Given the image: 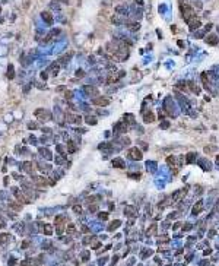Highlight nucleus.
<instances>
[{
  "label": "nucleus",
  "mask_w": 219,
  "mask_h": 266,
  "mask_svg": "<svg viewBox=\"0 0 219 266\" xmlns=\"http://www.w3.org/2000/svg\"><path fill=\"white\" fill-rule=\"evenodd\" d=\"M181 15H183V18L186 19L187 22H190L194 16H196V12L193 7H190V6H183L181 7Z\"/></svg>",
  "instance_id": "obj_1"
},
{
  "label": "nucleus",
  "mask_w": 219,
  "mask_h": 266,
  "mask_svg": "<svg viewBox=\"0 0 219 266\" xmlns=\"http://www.w3.org/2000/svg\"><path fill=\"white\" fill-rule=\"evenodd\" d=\"M35 117H37L38 120H41V122H48V120L51 119V114H50L48 110L38 108V110H35Z\"/></svg>",
  "instance_id": "obj_2"
},
{
  "label": "nucleus",
  "mask_w": 219,
  "mask_h": 266,
  "mask_svg": "<svg viewBox=\"0 0 219 266\" xmlns=\"http://www.w3.org/2000/svg\"><path fill=\"white\" fill-rule=\"evenodd\" d=\"M32 181L34 183H37L38 186H45V184H53V181L51 180H47V178H44V177H41V176H34L32 177Z\"/></svg>",
  "instance_id": "obj_3"
},
{
  "label": "nucleus",
  "mask_w": 219,
  "mask_h": 266,
  "mask_svg": "<svg viewBox=\"0 0 219 266\" xmlns=\"http://www.w3.org/2000/svg\"><path fill=\"white\" fill-rule=\"evenodd\" d=\"M129 156H131L133 159H142V152L140 151H137L136 148H131V149H129Z\"/></svg>",
  "instance_id": "obj_4"
},
{
  "label": "nucleus",
  "mask_w": 219,
  "mask_h": 266,
  "mask_svg": "<svg viewBox=\"0 0 219 266\" xmlns=\"http://www.w3.org/2000/svg\"><path fill=\"white\" fill-rule=\"evenodd\" d=\"M40 227H41V231H43V233L45 234V235H51V233H53V228H51V225L40 222Z\"/></svg>",
  "instance_id": "obj_5"
},
{
  "label": "nucleus",
  "mask_w": 219,
  "mask_h": 266,
  "mask_svg": "<svg viewBox=\"0 0 219 266\" xmlns=\"http://www.w3.org/2000/svg\"><path fill=\"white\" fill-rule=\"evenodd\" d=\"M200 25H202V22H200L197 18H193V19L188 22V26H190V29H191V31H193V29H196V28H199Z\"/></svg>",
  "instance_id": "obj_6"
},
{
  "label": "nucleus",
  "mask_w": 219,
  "mask_h": 266,
  "mask_svg": "<svg viewBox=\"0 0 219 266\" xmlns=\"http://www.w3.org/2000/svg\"><path fill=\"white\" fill-rule=\"evenodd\" d=\"M85 94H86V95H92V97H94V95H98V91H97V88H94V86H85Z\"/></svg>",
  "instance_id": "obj_7"
},
{
  "label": "nucleus",
  "mask_w": 219,
  "mask_h": 266,
  "mask_svg": "<svg viewBox=\"0 0 219 266\" xmlns=\"http://www.w3.org/2000/svg\"><path fill=\"white\" fill-rule=\"evenodd\" d=\"M92 102H94L95 105H104V107H105V105H108L110 101L107 100V98H95Z\"/></svg>",
  "instance_id": "obj_8"
},
{
  "label": "nucleus",
  "mask_w": 219,
  "mask_h": 266,
  "mask_svg": "<svg viewBox=\"0 0 219 266\" xmlns=\"http://www.w3.org/2000/svg\"><path fill=\"white\" fill-rule=\"evenodd\" d=\"M206 41H208L210 45H216L218 44V37H216L215 34H212V35H209L208 38H206Z\"/></svg>",
  "instance_id": "obj_9"
},
{
  "label": "nucleus",
  "mask_w": 219,
  "mask_h": 266,
  "mask_svg": "<svg viewBox=\"0 0 219 266\" xmlns=\"http://www.w3.org/2000/svg\"><path fill=\"white\" fill-rule=\"evenodd\" d=\"M67 120H69V122H75V123H80V122H82L80 116H75V114H69V116H67Z\"/></svg>",
  "instance_id": "obj_10"
},
{
  "label": "nucleus",
  "mask_w": 219,
  "mask_h": 266,
  "mask_svg": "<svg viewBox=\"0 0 219 266\" xmlns=\"http://www.w3.org/2000/svg\"><path fill=\"white\" fill-rule=\"evenodd\" d=\"M143 120H145V123H152L153 120H155V116H153L152 113L149 111V113H146V114H145V117H143Z\"/></svg>",
  "instance_id": "obj_11"
},
{
  "label": "nucleus",
  "mask_w": 219,
  "mask_h": 266,
  "mask_svg": "<svg viewBox=\"0 0 219 266\" xmlns=\"http://www.w3.org/2000/svg\"><path fill=\"white\" fill-rule=\"evenodd\" d=\"M112 165L117 167V168H124V162H123V159H120V158H115V159L112 161Z\"/></svg>",
  "instance_id": "obj_12"
},
{
  "label": "nucleus",
  "mask_w": 219,
  "mask_h": 266,
  "mask_svg": "<svg viewBox=\"0 0 219 266\" xmlns=\"http://www.w3.org/2000/svg\"><path fill=\"white\" fill-rule=\"evenodd\" d=\"M202 205H203V202L199 200L196 205H194V208H193V213H199V212L202 211Z\"/></svg>",
  "instance_id": "obj_13"
},
{
  "label": "nucleus",
  "mask_w": 219,
  "mask_h": 266,
  "mask_svg": "<svg viewBox=\"0 0 219 266\" xmlns=\"http://www.w3.org/2000/svg\"><path fill=\"white\" fill-rule=\"evenodd\" d=\"M23 170H25L26 173H32V162H29V161L23 162Z\"/></svg>",
  "instance_id": "obj_14"
},
{
  "label": "nucleus",
  "mask_w": 219,
  "mask_h": 266,
  "mask_svg": "<svg viewBox=\"0 0 219 266\" xmlns=\"http://www.w3.org/2000/svg\"><path fill=\"white\" fill-rule=\"evenodd\" d=\"M43 18H44V19H45V21H47L48 23L53 22V18H51V15H50L48 12H43Z\"/></svg>",
  "instance_id": "obj_15"
},
{
  "label": "nucleus",
  "mask_w": 219,
  "mask_h": 266,
  "mask_svg": "<svg viewBox=\"0 0 219 266\" xmlns=\"http://www.w3.org/2000/svg\"><path fill=\"white\" fill-rule=\"evenodd\" d=\"M124 122H126V124H127V123L133 124V123H134V117H133L131 114H126V117H124Z\"/></svg>",
  "instance_id": "obj_16"
},
{
  "label": "nucleus",
  "mask_w": 219,
  "mask_h": 266,
  "mask_svg": "<svg viewBox=\"0 0 219 266\" xmlns=\"http://www.w3.org/2000/svg\"><path fill=\"white\" fill-rule=\"evenodd\" d=\"M9 238H10L9 234H1V235H0V241H1L3 244H6V241H7Z\"/></svg>",
  "instance_id": "obj_17"
},
{
  "label": "nucleus",
  "mask_w": 219,
  "mask_h": 266,
  "mask_svg": "<svg viewBox=\"0 0 219 266\" xmlns=\"http://www.w3.org/2000/svg\"><path fill=\"white\" fill-rule=\"evenodd\" d=\"M120 224H121L120 221H115V222H112V224H111V225H110V227H108V230H110V231H112V230H115V228H117V227H118Z\"/></svg>",
  "instance_id": "obj_18"
},
{
  "label": "nucleus",
  "mask_w": 219,
  "mask_h": 266,
  "mask_svg": "<svg viewBox=\"0 0 219 266\" xmlns=\"http://www.w3.org/2000/svg\"><path fill=\"white\" fill-rule=\"evenodd\" d=\"M215 149H216V146H206V148H205V152H206V154H212V152H215Z\"/></svg>",
  "instance_id": "obj_19"
},
{
  "label": "nucleus",
  "mask_w": 219,
  "mask_h": 266,
  "mask_svg": "<svg viewBox=\"0 0 219 266\" xmlns=\"http://www.w3.org/2000/svg\"><path fill=\"white\" fill-rule=\"evenodd\" d=\"M166 161H168V165H171V167L175 165V158H174V156H168V158H166Z\"/></svg>",
  "instance_id": "obj_20"
},
{
  "label": "nucleus",
  "mask_w": 219,
  "mask_h": 266,
  "mask_svg": "<svg viewBox=\"0 0 219 266\" xmlns=\"http://www.w3.org/2000/svg\"><path fill=\"white\" fill-rule=\"evenodd\" d=\"M188 86H190V89H191V91H193V92H199V91H197V86L196 85H194V82H191V80H190V82H188Z\"/></svg>",
  "instance_id": "obj_21"
},
{
  "label": "nucleus",
  "mask_w": 219,
  "mask_h": 266,
  "mask_svg": "<svg viewBox=\"0 0 219 266\" xmlns=\"http://www.w3.org/2000/svg\"><path fill=\"white\" fill-rule=\"evenodd\" d=\"M13 75H15L13 66H9V70H7V76H9V79H13Z\"/></svg>",
  "instance_id": "obj_22"
},
{
  "label": "nucleus",
  "mask_w": 219,
  "mask_h": 266,
  "mask_svg": "<svg viewBox=\"0 0 219 266\" xmlns=\"http://www.w3.org/2000/svg\"><path fill=\"white\" fill-rule=\"evenodd\" d=\"M124 213H126V215H133V213H134V209H133L131 206H129L127 209H124Z\"/></svg>",
  "instance_id": "obj_23"
},
{
  "label": "nucleus",
  "mask_w": 219,
  "mask_h": 266,
  "mask_svg": "<svg viewBox=\"0 0 219 266\" xmlns=\"http://www.w3.org/2000/svg\"><path fill=\"white\" fill-rule=\"evenodd\" d=\"M67 146H69V152H75L76 149H75V145L72 143V142H67Z\"/></svg>",
  "instance_id": "obj_24"
},
{
  "label": "nucleus",
  "mask_w": 219,
  "mask_h": 266,
  "mask_svg": "<svg viewBox=\"0 0 219 266\" xmlns=\"http://www.w3.org/2000/svg\"><path fill=\"white\" fill-rule=\"evenodd\" d=\"M99 218H101V219H107V218H108V213H107V212H101V213H99Z\"/></svg>",
  "instance_id": "obj_25"
},
{
  "label": "nucleus",
  "mask_w": 219,
  "mask_h": 266,
  "mask_svg": "<svg viewBox=\"0 0 219 266\" xmlns=\"http://www.w3.org/2000/svg\"><path fill=\"white\" fill-rule=\"evenodd\" d=\"M193 158H194V154H188V155H187V162H193V161H191Z\"/></svg>",
  "instance_id": "obj_26"
},
{
  "label": "nucleus",
  "mask_w": 219,
  "mask_h": 266,
  "mask_svg": "<svg viewBox=\"0 0 219 266\" xmlns=\"http://www.w3.org/2000/svg\"><path fill=\"white\" fill-rule=\"evenodd\" d=\"M130 29H139V23H134V25H127Z\"/></svg>",
  "instance_id": "obj_27"
},
{
  "label": "nucleus",
  "mask_w": 219,
  "mask_h": 266,
  "mask_svg": "<svg viewBox=\"0 0 219 266\" xmlns=\"http://www.w3.org/2000/svg\"><path fill=\"white\" fill-rule=\"evenodd\" d=\"M155 230H156V225H152V227H151V231H148V234H151V235L155 234Z\"/></svg>",
  "instance_id": "obj_28"
},
{
  "label": "nucleus",
  "mask_w": 219,
  "mask_h": 266,
  "mask_svg": "<svg viewBox=\"0 0 219 266\" xmlns=\"http://www.w3.org/2000/svg\"><path fill=\"white\" fill-rule=\"evenodd\" d=\"M10 206L15 209V211H19V209H21V206H19V205H15V203H10Z\"/></svg>",
  "instance_id": "obj_29"
},
{
  "label": "nucleus",
  "mask_w": 219,
  "mask_h": 266,
  "mask_svg": "<svg viewBox=\"0 0 219 266\" xmlns=\"http://www.w3.org/2000/svg\"><path fill=\"white\" fill-rule=\"evenodd\" d=\"M168 240H169V237H168V235H164V237L159 238V243H161V241H168Z\"/></svg>",
  "instance_id": "obj_30"
},
{
  "label": "nucleus",
  "mask_w": 219,
  "mask_h": 266,
  "mask_svg": "<svg viewBox=\"0 0 219 266\" xmlns=\"http://www.w3.org/2000/svg\"><path fill=\"white\" fill-rule=\"evenodd\" d=\"M67 230H69V233H73V231H75V225H73V224H70Z\"/></svg>",
  "instance_id": "obj_31"
},
{
  "label": "nucleus",
  "mask_w": 219,
  "mask_h": 266,
  "mask_svg": "<svg viewBox=\"0 0 219 266\" xmlns=\"http://www.w3.org/2000/svg\"><path fill=\"white\" fill-rule=\"evenodd\" d=\"M86 122H88V123H92V124H95V123H97V120H95V119H91V117H88Z\"/></svg>",
  "instance_id": "obj_32"
},
{
  "label": "nucleus",
  "mask_w": 219,
  "mask_h": 266,
  "mask_svg": "<svg viewBox=\"0 0 219 266\" xmlns=\"http://www.w3.org/2000/svg\"><path fill=\"white\" fill-rule=\"evenodd\" d=\"M89 211H91V212H95V211H97V205H91V206H89Z\"/></svg>",
  "instance_id": "obj_33"
},
{
  "label": "nucleus",
  "mask_w": 219,
  "mask_h": 266,
  "mask_svg": "<svg viewBox=\"0 0 219 266\" xmlns=\"http://www.w3.org/2000/svg\"><path fill=\"white\" fill-rule=\"evenodd\" d=\"M66 98H72V92H70V91L66 92Z\"/></svg>",
  "instance_id": "obj_34"
},
{
  "label": "nucleus",
  "mask_w": 219,
  "mask_h": 266,
  "mask_svg": "<svg viewBox=\"0 0 219 266\" xmlns=\"http://www.w3.org/2000/svg\"><path fill=\"white\" fill-rule=\"evenodd\" d=\"M80 211H82L80 206H75V212H79V213H80Z\"/></svg>",
  "instance_id": "obj_35"
},
{
  "label": "nucleus",
  "mask_w": 219,
  "mask_h": 266,
  "mask_svg": "<svg viewBox=\"0 0 219 266\" xmlns=\"http://www.w3.org/2000/svg\"><path fill=\"white\" fill-rule=\"evenodd\" d=\"M77 76H83V72H82V70H77Z\"/></svg>",
  "instance_id": "obj_36"
},
{
  "label": "nucleus",
  "mask_w": 219,
  "mask_h": 266,
  "mask_svg": "<svg viewBox=\"0 0 219 266\" xmlns=\"http://www.w3.org/2000/svg\"><path fill=\"white\" fill-rule=\"evenodd\" d=\"M1 227H3V224H0V228H1Z\"/></svg>",
  "instance_id": "obj_37"
},
{
  "label": "nucleus",
  "mask_w": 219,
  "mask_h": 266,
  "mask_svg": "<svg viewBox=\"0 0 219 266\" xmlns=\"http://www.w3.org/2000/svg\"><path fill=\"white\" fill-rule=\"evenodd\" d=\"M218 162H219V156H218Z\"/></svg>",
  "instance_id": "obj_38"
}]
</instances>
